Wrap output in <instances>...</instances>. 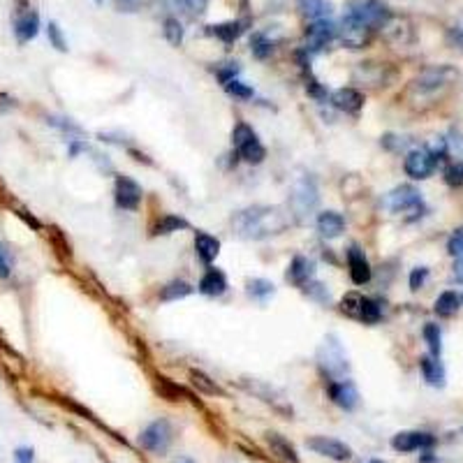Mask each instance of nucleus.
I'll list each match as a JSON object with an SVG mask.
<instances>
[{
    "label": "nucleus",
    "instance_id": "nucleus-42",
    "mask_svg": "<svg viewBox=\"0 0 463 463\" xmlns=\"http://www.w3.org/2000/svg\"><path fill=\"white\" fill-rule=\"evenodd\" d=\"M225 91L229 93V96L241 98V100L252 98V89H250V86H245L243 82H238V79H232V82H227V84H225Z\"/></svg>",
    "mask_w": 463,
    "mask_h": 463
},
{
    "label": "nucleus",
    "instance_id": "nucleus-51",
    "mask_svg": "<svg viewBox=\"0 0 463 463\" xmlns=\"http://www.w3.org/2000/svg\"><path fill=\"white\" fill-rule=\"evenodd\" d=\"M450 40H452L457 47L463 49V26H454V28H450Z\"/></svg>",
    "mask_w": 463,
    "mask_h": 463
},
{
    "label": "nucleus",
    "instance_id": "nucleus-18",
    "mask_svg": "<svg viewBox=\"0 0 463 463\" xmlns=\"http://www.w3.org/2000/svg\"><path fill=\"white\" fill-rule=\"evenodd\" d=\"M40 33V17L35 10H19L17 19H14V35H17V42L26 45L38 38Z\"/></svg>",
    "mask_w": 463,
    "mask_h": 463
},
{
    "label": "nucleus",
    "instance_id": "nucleus-50",
    "mask_svg": "<svg viewBox=\"0 0 463 463\" xmlns=\"http://www.w3.org/2000/svg\"><path fill=\"white\" fill-rule=\"evenodd\" d=\"M238 75V68H236V63H229V68H225V70H220L218 72V77H220V82L222 84H227V82H232Z\"/></svg>",
    "mask_w": 463,
    "mask_h": 463
},
{
    "label": "nucleus",
    "instance_id": "nucleus-35",
    "mask_svg": "<svg viewBox=\"0 0 463 463\" xmlns=\"http://www.w3.org/2000/svg\"><path fill=\"white\" fill-rule=\"evenodd\" d=\"M424 338H426V343H429L431 354L438 359V357H440V350H443V336H440V327H438V324L426 322V327H424Z\"/></svg>",
    "mask_w": 463,
    "mask_h": 463
},
{
    "label": "nucleus",
    "instance_id": "nucleus-22",
    "mask_svg": "<svg viewBox=\"0 0 463 463\" xmlns=\"http://www.w3.org/2000/svg\"><path fill=\"white\" fill-rule=\"evenodd\" d=\"M331 105L336 107V109H341L345 114H357L361 107H364V96H361L359 91L354 89H338L331 93Z\"/></svg>",
    "mask_w": 463,
    "mask_h": 463
},
{
    "label": "nucleus",
    "instance_id": "nucleus-55",
    "mask_svg": "<svg viewBox=\"0 0 463 463\" xmlns=\"http://www.w3.org/2000/svg\"><path fill=\"white\" fill-rule=\"evenodd\" d=\"M96 3H103V0H96Z\"/></svg>",
    "mask_w": 463,
    "mask_h": 463
},
{
    "label": "nucleus",
    "instance_id": "nucleus-20",
    "mask_svg": "<svg viewBox=\"0 0 463 463\" xmlns=\"http://www.w3.org/2000/svg\"><path fill=\"white\" fill-rule=\"evenodd\" d=\"M313 276H315V264L310 262L308 257H303V255H296L292 262H289V266H287V280L292 285H296V287H303L306 283H310L313 280Z\"/></svg>",
    "mask_w": 463,
    "mask_h": 463
},
{
    "label": "nucleus",
    "instance_id": "nucleus-47",
    "mask_svg": "<svg viewBox=\"0 0 463 463\" xmlns=\"http://www.w3.org/2000/svg\"><path fill=\"white\" fill-rule=\"evenodd\" d=\"M35 461V452L33 447H19L14 452V463H33Z\"/></svg>",
    "mask_w": 463,
    "mask_h": 463
},
{
    "label": "nucleus",
    "instance_id": "nucleus-37",
    "mask_svg": "<svg viewBox=\"0 0 463 463\" xmlns=\"http://www.w3.org/2000/svg\"><path fill=\"white\" fill-rule=\"evenodd\" d=\"M190 380H192V385L197 387V389H202L204 394H222L220 392V387L215 385V382L208 378L206 373H202V371H190Z\"/></svg>",
    "mask_w": 463,
    "mask_h": 463
},
{
    "label": "nucleus",
    "instance_id": "nucleus-3",
    "mask_svg": "<svg viewBox=\"0 0 463 463\" xmlns=\"http://www.w3.org/2000/svg\"><path fill=\"white\" fill-rule=\"evenodd\" d=\"M317 202H320V192H317L315 181L310 176L296 179L292 183V190H289V211L296 218H306L317 208Z\"/></svg>",
    "mask_w": 463,
    "mask_h": 463
},
{
    "label": "nucleus",
    "instance_id": "nucleus-8",
    "mask_svg": "<svg viewBox=\"0 0 463 463\" xmlns=\"http://www.w3.org/2000/svg\"><path fill=\"white\" fill-rule=\"evenodd\" d=\"M241 387H243L248 394L257 396L259 401H264L266 405H271V408L276 410V412H280V415L292 417V405L287 403V399L278 392L276 387L266 385V382H262V380H250V378H243V380H241Z\"/></svg>",
    "mask_w": 463,
    "mask_h": 463
},
{
    "label": "nucleus",
    "instance_id": "nucleus-17",
    "mask_svg": "<svg viewBox=\"0 0 463 463\" xmlns=\"http://www.w3.org/2000/svg\"><path fill=\"white\" fill-rule=\"evenodd\" d=\"M329 396H331V401L343 410H354L357 408V403H359L357 387H354L352 380H345V378L329 382Z\"/></svg>",
    "mask_w": 463,
    "mask_h": 463
},
{
    "label": "nucleus",
    "instance_id": "nucleus-53",
    "mask_svg": "<svg viewBox=\"0 0 463 463\" xmlns=\"http://www.w3.org/2000/svg\"><path fill=\"white\" fill-rule=\"evenodd\" d=\"M174 463H195V461H192V459H188V457H181V459H176Z\"/></svg>",
    "mask_w": 463,
    "mask_h": 463
},
{
    "label": "nucleus",
    "instance_id": "nucleus-5",
    "mask_svg": "<svg viewBox=\"0 0 463 463\" xmlns=\"http://www.w3.org/2000/svg\"><path fill=\"white\" fill-rule=\"evenodd\" d=\"M345 17L359 21V24H364L371 28V31H375V28H380L389 19V10L380 0H352V3L347 5Z\"/></svg>",
    "mask_w": 463,
    "mask_h": 463
},
{
    "label": "nucleus",
    "instance_id": "nucleus-6",
    "mask_svg": "<svg viewBox=\"0 0 463 463\" xmlns=\"http://www.w3.org/2000/svg\"><path fill=\"white\" fill-rule=\"evenodd\" d=\"M459 79V70L452 68V65H436V68H426L422 75H419L412 86L419 93H436L445 86L454 84Z\"/></svg>",
    "mask_w": 463,
    "mask_h": 463
},
{
    "label": "nucleus",
    "instance_id": "nucleus-49",
    "mask_svg": "<svg viewBox=\"0 0 463 463\" xmlns=\"http://www.w3.org/2000/svg\"><path fill=\"white\" fill-rule=\"evenodd\" d=\"M49 123L56 126V128H61V130H68V132H82V128L75 126V123H70V121H65V119H49Z\"/></svg>",
    "mask_w": 463,
    "mask_h": 463
},
{
    "label": "nucleus",
    "instance_id": "nucleus-33",
    "mask_svg": "<svg viewBox=\"0 0 463 463\" xmlns=\"http://www.w3.org/2000/svg\"><path fill=\"white\" fill-rule=\"evenodd\" d=\"M162 35H165V40H167L172 47H179L181 42H183V26H181V21H179V19H174V17H167V19H165V24H162Z\"/></svg>",
    "mask_w": 463,
    "mask_h": 463
},
{
    "label": "nucleus",
    "instance_id": "nucleus-19",
    "mask_svg": "<svg viewBox=\"0 0 463 463\" xmlns=\"http://www.w3.org/2000/svg\"><path fill=\"white\" fill-rule=\"evenodd\" d=\"M347 264H350V278L354 285H366L368 280H371L373 276L371 264H368L364 250L357 248V245L347 248Z\"/></svg>",
    "mask_w": 463,
    "mask_h": 463
},
{
    "label": "nucleus",
    "instance_id": "nucleus-26",
    "mask_svg": "<svg viewBox=\"0 0 463 463\" xmlns=\"http://www.w3.org/2000/svg\"><path fill=\"white\" fill-rule=\"evenodd\" d=\"M243 31H245V21H225V24H218V26H208L206 33L222 40L225 45H232V42H236L241 38Z\"/></svg>",
    "mask_w": 463,
    "mask_h": 463
},
{
    "label": "nucleus",
    "instance_id": "nucleus-7",
    "mask_svg": "<svg viewBox=\"0 0 463 463\" xmlns=\"http://www.w3.org/2000/svg\"><path fill=\"white\" fill-rule=\"evenodd\" d=\"M174 440V429L167 419H155V422H151L146 429L142 431L139 436V445L144 450H149L151 454H165L169 450Z\"/></svg>",
    "mask_w": 463,
    "mask_h": 463
},
{
    "label": "nucleus",
    "instance_id": "nucleus-40",
    "mask_svg": "<svg viewBox=\"0 0 463 463\" xmlns=\"http://www.w3.org/2000/svg\"><path fill=\"white\" fill-rule=\"evenodd\" d=\"M445 183L452 188L463 185V162H452L450 167L445 169Z\"/></svg>",
    "mask_w": 463,
    "mask_h": 463
},
{
    "label": "nucleus",
    "instance_id": "nucleus-24",
    "mask_svg": "<svg viewBox=\"0 0 463 463\" xmlns=\"http://www.w3.org/2000/svg\"><path fill=\"white\" fill-rule=\"evenodd\" d=\"M195 252H197V257L204 264H211L220 252V241L215 236L206 234V232H197L195 234Z\"/></svg>",
    "mask_w": 463,
    "mask_h": 463
},
{
    "label": "nucleus",
    "instance_id": "nucleus-2",
    "mask_svg": "<svg viewBox=\"0 0 463 463\" xmlns=\"http://www.w3.org/2000/svg\"><path fill=\"white\" fill-rule=\"evenodd\" d=\"M232 146H234V151L241 160L250 162V165H259L266 158V149L262 146V142H259V137L255 135V130L243 121H238L234 130H232Z\"/></svg>",
    "mask_w": 463,
    "mask_h": 463
},
{
    "label": "nucleus",
    "instance_id": "nucleus-1",
    "mask_svg": "<svg viewBox=\"0 0 463 463\" xmlns=\"http://www.w3.org/2000/svg\"><path fill=\"white\" fill-rule=\"evenodd\" d=\"M292 225V213L278 204H255L232 215V229L245 241H262L278 236Z\"/></svg>",
    "mask_w": 463,
    "mask_h": 463
},
{
    "label": "nucleus",
    "instance_id": "nucleus-15",
    "mask_svg": "<svg viewBox=\"0 0 463 463\" xmlns=\"http://www.w3.org/2000/svg\"><path fill=\"white\" fill-rule=\"evenodd\" d=\"M371 35L373 31L364 24H359V21H354L350 17L343 19V28H341V42L345 47L350 49H364L368 47V42H371Z\"/></svg>",
    "mask_w": 463,
    "mask_h": 463
},
{
    "label": "nucleus",
    "instance_id": "nucleus-27",
    "mask_svg": "<svg viewBox=\"0 0 463 463\" xmlns=\"http://www.w3.org/2000/svg\"><path fill=\"white\" fill-rule=\"evenodd\" d=\"M296 7H299V12L303 14V17L313 19V21L327 19L331 10H334L329 0H296Z\"/></svg>",
    "mask_w": 463,
    "mask_h": 463
},
{
    "label": "nucleus",
    "instance_id": "nucleus-30",
    "mask_svg": "<svg viewBox=\"0 0 463 463\" xmlns=\"http://www.w3.org/2000/svg\"><path fill=\"white\" fill-rule=\"evenodd\" d=\"M188 227H190V222H188L185 218H181V215H172V213H167V215H162V218L155 222L153 234H155V236H158V234H172V232L188 229Z\"/></svg>",
    "mask_w": 463,
    "mask_h": 463
},
{
    "label": "nucleus",
    "instance_id": "nucleus-31",
    "mask_svg": "<svg viewBox=\"0 0 463 463\" xmlns=\"http://www.w3.org/2000/svg\"><path fill=\"white\" fill-rule=\"evenodd\" d=\"M245 292H248V296H252V299L257 301H266L269 296L276 292V287H273L271 280H264V278H252L245 283Z\"/></svg>",
    "mask_w": 463,
    "mask_h": 463
},
{
    "label": "nucleus",
    "instance_id": "nucleus-46",
    "mask_svg": "<svg viewBox=\"0 0 463 463\" xmlns=\"http://www.w3.org/2000/svg\"><path fill=\"white\" fill-rule=\"evenodd\" d=\"M429 278V269L426 266H417V269H412V273H410V289H417L424 285V280Z\"/></svg>",
    "mask_w": 463,
    "mask_h": 463
},
{
    "label": "nucleus",
    "instance_id": "nucleus-25",
    "mask_svg": "<svg viewBox=\"0 0 463 463\" xmlns=\"http://www.w3.org/2000/svg\"><path fill=\"white\" fill-rule=\"evenodd\" d=\"M199 292L206 296H220L227 292V278L220 269H206V273L199 280Z\"/></svg>",
    "mask_w": 463,
    "mask_h": 463
},
{
    "label": "nucleus",
    "instance_id": "nucleus-44",
    "mask_svg": "<svg viewBox=\"0 0 463 463\" xmlns=\"http://www.w3.org/2000/svg\"><path fill=\"white\" fill-rule=\"evenodd\" d=\"M447 252H450L452 257L463 255V227H459V229L450 236V241H447Z\"/></svg>",
    "mask_w": 463,
    "mask_h": 463
},
{
    "label": "nucleus",
    "instance_id": "nucleus-43",
    "mask_svg": "<svg viewBox=\"0 0 463 463\" xmlns=\"http://www.w3.org/2000/svg\"><path fill=\"white\" fill-rule=\"evenodd\" d=\"M176 3L188 14H192V17H199V14H204L208 10V0H176Z\"/></svg>",
    "mask_w": 463,
    "mask_h": 463
},
{
    "label": "nucleus",
    "instance_id": "nucleus-39",
    "mask_svg": "<svg viewBox=\"0 0 463 463\" xmlns=\"http://www.w3.org/2000/svg\"><path fill=\"white\" fill-rule=\"evenodd\" d=\"M47 35H49V42L58 49V52H68V42H65V38H63V31L58 28V24L56 21H49V26H47Z\"/></svg>",
    "mask_w": 463,
    "mask_h": 463
},
{
    "label": "nucleus",
    "instance_id": "nucleus-29",
    "mask_svg": "<svg viewBox=\"0 0 463 463\" xmlns=\"http://www.w3.org/2000/svg\"><path fill=\"white\" fill-rule=\"evenodd\" d=\"M459 306H461V296L457 292H443L436 299V303H433V310L440 317H452L459 310Z\"/></svg>",
    "mask_w": 463,
    "mask_h": 463
},
{
    "label": "nucleus",
    "instance_id": "nucleus-32",
    "mask_svg": "<svg viewBox=\"0 0 463 463\" xmlns=\"http://www.w3.org/2000/svg\"><path fill=\"white\" fill-rule=\"evenodd\" d=\"M192 294V287L185 283V280H172L169 285L162 287L160 292V299L162 301H176V299H183V296Z\"/></svg>",
    "mask_w": 463,
    "mask_h": 463
},
{
    "label": "nucleus",
    "instance_id": "nucleus-12",
    "mask_svg": "<svg viewBox=\"0 0 463 463\" xmlns=\"http://www.w3.org/2000/svg\"><path fill=\"white\" fill-rule=\"evenodd\" d=\"M306 447L308 450H313L315 454H320V457L331 459V461H350V457H352V450L345 443H341V440H336V438H327V436L308 438Z\"/></svg>",
    "mask_w": 463,
    "mask_h": 463
},
{
    "label": "nucleus",
    "instance_id": "nucleus-10",
    "mask_svg": "<svg viewBox=\"0 0 463 463\" xmlns=\"http://www.w3.org/2000/svg\"><path fill=\"white\" fill-rule=\"evenodd\" d=\"M380 33H382V38H385V42L396 47L410 45L412 38H415L412 21L405 17H392V14H389V19L380 26Z\"/></svg>",
    "mask_w": 463,
    "mask_h": 463
},
{
    "label": "nucleus",
    "instance_id": "nucleus-23",
    "mask_svg": "<svg viewBox=\"0 0 463 463\" xmlns=\"http://www.w3.org/2000/svg\"><path fill=\"white\" fill-rule=\"evenodd\" d=\"M345 229V218L336 211H322L317 215V232L324 238H338Z\"/></svg>",
    "mask_w": 463,
    "mask_h": 463
},
{
    "label": "nucleus",
    "instance_id": "nucleus-54",
    "mask_svg": "<svg viewBox=\"0 0 463 463\" xmlns=\"http://www.w3.org/2000/svg\"><path fill=\"white\" fill-rule=\"evenodd\" d=\"M366 463H387V461H380V459H371V461H366Z\"/></svg>",
    "mask_w": 463,
    "mask_h": 463
},
{
    "label": "nucleus",
    "instance_id": "nucleus-13",
    "mask_svg": "<svg viewBox=\"0 0 463 463\" xmlns=\"http://www.w3.org/2000/svg\"><path fill=\"white\" fill-rule=\"evenodd\" d=\"M387 206L396 213H408V211H422V197L412 185H399L387 195Z\"/></svg>",
    "mask_w": 463,
    "mask_h": 463
},
{
    "label": "nucleus",
    "instance_id": "nucleus-9",
    "mask_svg": "<svg viewBox=\"0 0 463 463\" xmlns=\"http://www.w3.org/2000/svg\"><path fill=\"white\" fill-rule=\"evenodd\" d=\"M436 162H438L436 155H433L429 149H415V151H410V153L405 155L403 167H405V174H408L410 179L424 181V179L431 176L433 169H436Z\"/></svg>",
    "mask_w": 463,
    "mask_h": 463
},
{
    "label": "nucleus",
    "instance_id": "nucleus-52",
    "mask_svg": "<svg viewBox=\"0 0 463 463\" xmlns=\"http://www.w3.org/2000/svg\"><path fill=\"white\" fill-rule=\"evenodd\" d=\"M454 280L463 283V255H459L457 262H454Z\"/></svg>",
    "mask_w": 463,
    "mask_h": 463
},
{
    "label": "nucleus",
    "instance_id": "nucleus-36",
    "mask_svg": "<svg viewBox=\"0 0 463 463\" xmlns=\"http://www.w3.org/2000/svg\"><path fill=\"white\" fill-rule=\"evenodd\" d=\"M250 49H252V54H255L257 58H266L273 52V40H269V35L257 33V35H252Z\"/></svg>",
    "mask_w": 463,
    "mask_h": 463
},
{
    "label": "nucleus",
    "instance_id": "nucleus-45",
    "mask_svg": "<svg viewBox=\"0 0 463 463\" xmlns=\"http://www.w3.org/2000/svg\"><path fill=\"white\" fill-rule=\"evenodd\" d=\"M12 276V257H10V250L5 248V245H0V278H10Z\"/></svg>",
    "mask_w": 463,
    "mask_h": 463
},
{
    "label": "nucleus",
    "instance_id": "nucleus-48",
    "mask_svg": "<svg viewBox=\"0 0 463 463\" xmlns=\"http://www.w3.org/2000/svg\"><path fill=\"white\" fill-rule=\"evenodd\" d=\"M306 91H308V93H310V96H313V98H317V100H327V91H324V89H322V86H320V84H317V82H315V79H313V77H308V84H306Z\"/></svg>",
    "mask_w": 463,
    "mask_h": 463
},
{
    "label": "nucleus",
    "instance_id": "nucleus-38",
    "mask_svg": "<svg viewBox=\"0 0 463 463\" xmlns=\"http://www.w3.org/2000/svg\"><path fill=\"white\" fill-rule=\"evenodd\" d=\"M361 299L364 296L357 294V292H347L341 301V310L347 315V317H354V320H359V308H361Z\"/></svg>",
    "mask_w": 463,
    "mask_h": 463
},
{
    "label": "nucleus",
    "instance_id": "nucleus-34",
    "mask_svg": "<svg viewBox=\"0 0 463 463\" xmlns=\"http://www.w3.org/2000/svg\"><path fill=\"white\" fill-rule=\"evenodd\" d=\"M380 317H382V310L378 306V301L364 296V299H361V308H359V320L364 324H375V322H380Z\"/></svg>",
    "mask_w": 463,
    "mask_h": 463
},
{
    "label": "nucleus",
    "instance_id": "nucleus-28",
    "mask_svg": "<svg viewBox=\"0 0 463 463\" xmlns=\"http://www.w3.org/2000/svg\"><path fill=\"white\" fill-rule=\"evenodd\" d=\"M419 366H422V375L429 385H433V387L445 385V368L436 357H422L419 359Z\"/></svg>",
    "mask_w": 463,
    "mask_h": 463
},
{
    "label": "nucleus",
    "instance_id": "nucleus-41",
    "mask_svg": "<svg viewBox=\"0 0 463 463\" xmlns=\"http://www.w3.org/2000/svg\"><path fill=\"white\" fill-rule=\"evenodd\" d=\"M303 292H306L310 299H315L320 303H329V292L322 283H313V280H310V283L303 285Z\"/></svg>",
    "mask_w": 463,
    "mask_h": 463
},
{
    "label": "nucleus",
    "instance_id": "nucleus-14",
    "mask_svg": "<svg viewBox=\"0 0 463 463\" xmlns=\"http://www.w3.org/2000/svg\"><path fill=\"white\" fill-rule=\"evenodd\" d=\"M336 33H338V28L331 24V21L327 19L313 21V26H308V31H306V52L310 54L320 52V49H324L336 38Z\"/></svg>",
    "mask_w": 463,
    "mask_h": 463
},
{
    "label": "nucleus",
    "instance_id": "nucleus-21",
    "mask_svg": "<svg viewBox=\"0 0 463 463\" xmlns=\"http://www.w3.org/2000/svg\"><path fill=\"white\" fill-rule=\"evenodd\" d=\"M264 440H266V445H269V450L276 459H280L283 463H299L294 445L289 443L287 438L280 436V433H273V431L264 433Z\"/></svg>",
    "mask_w": 463,
    "mask_h": 463
},
{
    "label": "nucleus",
    "instance_id": "nucleus-16",
    "mask_svg": "<svg viewBox=\"0 0 463 463\" xmlns=\"http://www.w3.org/2000/svg\"><path fill=\"white\" fill-rule=\"evenodd\" d=\"M433 443H436L433 436H429V433H424V431H401L392 438V447L401 454L426 450V447H431Z\"/></svg>",
    "mask_w": 463,
    "mask_h": 463
},
{
    "label": "nucleus",
    "instance_id": "nucleus-11",
    "mask_svg": "<svg viewBox=\"0 0 463 463\" xmlns=\"http://www.w3.org/2000/svg\"><path fill=\"white\" fill-rule=\"evenodd\" d=\"M114 197L116 206L123 208V211H137L142 204V188L130 176H116Z\"/></svg>",
    "mask_w": 463,
    "mask_h": 463
},
{
    "label": "nucleus",
    "instance_id": "nucleus-4",
    "mask_svg": "<svg viewBox=\"0 0 463 463\" xmlns=\"http://www.w3.org/2000/svg\"><path fill=\"white\" fill-rule=\"evenodd\" d=\"M317 364L331 380H343V375L347 373V359L336 336H327L324 343L317 347Z\"/></svg>",
    "mask_w": 463,
    "mask_h": 463
}]
</instances>
